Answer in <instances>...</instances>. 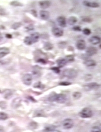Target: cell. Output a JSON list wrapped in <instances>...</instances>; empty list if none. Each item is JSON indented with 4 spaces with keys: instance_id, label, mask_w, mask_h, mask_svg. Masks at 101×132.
<instances>
[{
    "instance_id": "obj_1",
    "label": "cell",
    "mask_w": 101,
    "mask_h": 132,
    "mask_svg": "<svg viewBox=\"0 0 101 132\" xmlns=\"http://www.w3.org/2000/svg\"><path fill=\"white\" fill-rule=\"evenodd\" d=\"M50 102H56L58 103H65L67 100V97L65 94H58L55 93H52L48 99Z\"/></svg>"
},
{
    "instance_id": "obj_2",
    "label": "cell",
    "mask_w": 101,
    "mask_h": 132,
    "mask_svg": "<svg viewBox=\"0 0 101 132\" xmlns=\"http://www.w3.org/2000/svg\"><path fill=\"white\" fill-rule=\"evenodd\" d=\"M63 74L64 77L67 78L73 79L77 76V72L74 69L69 68L64 70Z\"/></svg>"
},
{
    "instance_id": "obj_3",
    "label": "cell",
    "mask_w": 101,
    "mask_h": 132,
    "mask_svg": "<svg viewBox=\"0 0 101 132\" xmlns=\"http://www.w3.org/2000/svg\"><path fill=\"white\" fill-rule=\"evenodd\" d=\"M93 111L89 108L86 107L82 109V110L79 113V115L80 117L83 118H88L92 117Z\"/></svg>"
},
{
    "instance_id": "obj_4",
    "label": "cell",
    "mask_w": 101,
    "mask_h": 132,
    "mask_svg": "<svg viewBox=\"0 0 101 132\" xmlns=\"http://www.w3.org/2000/svg\"><path fill=\"white\" fill-rule=\"evenodd\" d=\"M100 85L96 82H91L86 84L83 86L84 89L86 91H90L92 90H96L99 89Z\"/></svg>"
},
{
    "instance_id": "obj_5",
    "label": "cell",
    "mask_w": 101,
    "mask_h": 132,
    "mask_svg": "<svg viewBox=\"0 0 101 132\" xmlns=\"http://www.w3.org/2000/svg\"><path fill=\"white\" fill-rule=\"evenodd\" d=\"M22 81L26 85H30L32 81V76L30 74H26L22 78Z\"/></svg>"
},
{
    "instance_id": "obj_6",
    "label": "cell",
    "mask_w": 101,
    "mask_h": 132,
    "mask_svg": "<svg viewBox=\"0 0 101 132\" xmlns=\"http://www.w3.org/2000/svg\"><path fill=\"white\" fill-rule=\"evenodd\" d=\"M74 125V123L72 119L70 118H66L62 122V126L64 129L66 130H69L71 129Z\"/></svg>"
},
{
    "instance_id": "obj_7",
    "label": "cell",
    "mask_w": 101,
    "mask_h": 132,
    "mask_svg": "<svg viewBox=\"0 0 101 132\" xmlns=\"http://www.w3.org/2000/svg\"><path fill=\"white\" fill-rule=\"evenodd\" d=\"M52 33L54 36L56 37H60L63 35L64 31L62 29L59 28L54 27L52 29Z\"/></svg>"
},
{
    "instance_id": "obj_8",
    "label": "cell",
    "mask_w": 101,
    "mask_h": 132,
    "mask_svg": "<svg viewBox=\"0 0 101 132\" xmlns=\"http://www.w3.org/2000/svg\"><path fill=\"white\" fill-rule=\"evenodd\" d=\"M75 46L78 50H83L86 48V43L84 40H79L76 42Z\"/></svg>"
},
{
    "instance_id": "obj_9",
    "label": "cell",
    "mask_w": 101,
    "mask_h": 132,
    "mask_svg": "<svg viewBox=\"0 0 101 132\" xmlns=\"http://www.w3.org/2000/svg\"><path fill=\"white\" fill-rule=\"evenodd\" d=\"M21 102H22V99L21 98L19 97H18V98L14 99L11 103V107L14 109H16V108L19 107L21 106Z\"/></svg>"
},
{
    "instance_id": "obj_10",
    "label": "cell",
    "mask_w": 101,
    "mask_h": 132,
    "mask_svg": "<svg viewBox=\"0 0 101 132\" xmlns=\"http://www.w3.org/2000/svg\"><path fill=\"white\" fill-rule=\"evenodd\" d=\"M3 98L6 100H9L12 98L13 94V92L10 89H5L2 92Z\"/></svg>"
},
{
    "instance_id": "obj_11",
    "label": "cell",
    "mask_w": 101,
    "mask_h": 132,
    "mask_svg": "<svg viewBox=\"0 0 101 132\" xmlns=\"http://www.w3.org/2000/svg\"><path fill=\"white\" fill-rule=\"evenodd\" d=\"M98 53V49L95 47L90 46L86 50V54L88 56H93Z\"/></svg>"
},
{
    "instance_id": "obj_12",
    "label": "cell",
    "mask_w": 101,
    "mask_h": 132,
    "mask_svg": "<svg viewBox=\"0 0 101 132\" xmlns=\"http://www.w3.org/2000/svg\"><path fill=\"white\" fill-rule=\"evenodd\" d=\"M57 21L58 25L62 28H65L66 26V19L64 16H59L57 19Z\"/></svg>"
},
{
    "instance_id": "obj_13",
    "label": "cell",
    "mask_w": 101,
    "mask_h": 132,
    "mask_svg": "<svg viewBox=\"0 0 101 132\" xmlns=\"http://www.w3.org/2000/svg\"><path fill=\"white\" fill-rule=\"evenodd\" d=\"M83 4L88 7L90 8H98L100 7V5L98 3L96 2H90L88 1H84Z\"/></svg>"
},
{
    "instance_id": "obj_14",
    "label": "cell",
    "mask_w": 101,
    "mask_h": 132,
    "mask_svg": "<svg viewBox=\"0 0 101 132\" xmlns=\"http://www.w3.org/2000/svg\"><path fill=\"white\" fill-rule=\"evenodd\" d=\"M40 15L42 19L43 20H47L50 17V13L45 10H41L40 12Z\"/></svg>"
},
{
    "instance_id": "obj_15",
    "label": "cell",
    "mask_w": 101,
    "mask_h": 132,
    "mask_svg": "<svg viewBox=\"0 0 101 132\" xmlns=\"http://www.w3.org/2000/svg\"><path fill=\"white\" fill-rule=\"evenodd\" d=\"M89 42L93 45H97L100 44L101 42V39L99 37L97 36H94L90 37L89 39Z\"/></svg>"
},
{
    "instance_id": "obj_16",
    "label": "cell",
    "mask_w": 101,
    "mask_h": 132,
    "mask_svg": "<svg viewBox=\"0 0 101 132\" xmlns=\"http://www.w3.org/2000/svg\"><path fill=\"white\" fill-rule=\"evenodd\" d=\"M40 36H41L40 34L38 32H35V33H34L31 34V35L30 36V37L32 40V43L33 44V43H36L37 42H38L39 40V39L40 38Z\"/></svg>"
},
{
    "instance_id": "obj_17",
    "label": "cell",
    "mask_w": 101,
    "mask_h": 132,
    "mask_svg": "<svg viewBox=\"0 0 101 132\" xmlns=\"http://www.w3.org/2000/svg\"><path fill=\"white\" fill-rule=\"evenodd\" d=\"M51 3L49 1H41L39 2V5L40 7L43 9L48 8L50 7Z\"/></svg>"
},
{
    "instance_id": "obj_18",
    "label": "cell",
    "mask_w": 101,
    "mask_h": 132,
    "mask_svg": "<svg viewBox=\"0 0 101 132\" xmlns=\"http://www.w3.org/2000/svg\"><path fill=\"white\" fill-rule=\"evenodd\" d=\"M84 64L85 65H86L87 67H95L97 65L96 61L93 59L86 60L84 62Z\"/></svg>"
},
{
    "instance_id": "obj_19",
    "label": "cell",
    "mask_w": 101,
    "mask_h": 132,
    "mask_svg": "<svg viewBox=\"0 0 101 132\" xmlns=\"http://www.w3.org/2000/svg\"><path fill=\"white\" fill-rule=\"evenodd\" d=\"M67 63V62L66 60L65 59V58H59L57 60L58 67H59V68H63V67L65 66L66 65Z\"/></svg>"
},
{
    "instance_id": "obj_20",
    "label": "cell",
    "mask_w": 101,
    "mask_h": 132,
    "mask_svg": "<svg viewBox=\"0 0 101 132\" xmlns=\"http://www.w3.org/2000/svg\"><path fill=\"white\" fill-rule=\"evenodd\" d=\"M77 21V19L74 16H71L69 17L68 19V23L70 25H74Z\"/></svg>"
},
{
    "instance_id": "obj_21",
    "label": "cell",
    "mask_w": 101,
    "mask_h": 132,
    "mask_svg": "<svg viewBox=\"0 0 101 132\" xmlns=\"http://www.w3.org/2000/svg\"><path fill=\"white\" fill-rule=\"evenodd\" d=\"M53 45L50 42H45L43 44V49L45 50H47V51H49V50H51L52 49H53Z\"/></svg>"
},
{
    "instance_id": "obj_22",
    "label": "cell",
    "mask_w": 101,
    "mask_h": 132,
    "mask_svg": "<svg viewBox=\"0 0 101 132\" xmlns=\"http://www.w3.org/2000/svg\"><path fill=\"white\" fill-rule=\"evenodd\" d=\"M45 115L44 112L42 110H37L35 111L33 114V117H44Z\"/></svg>"
},
{
    "instance_id": "obj_23",
    "label": "cell",
    "mask_w": 101,
    "mask_h": 132,
    "mask_svg": "<svg viewBox=\"0 0 101 132\" xmlns=\"http://www.w3.org/2000/svg\"><path fill=\"white\" fill-rule=\"evenodd\" d=\"M56 127L54 125H49L47 127H45L43 131L44 132H54L55 129H56Z\"/></svg>"
},
{
    "instance_id": "obj_24",
    "label": "cell",
    "mask_w": 101,
    "mask_h": 132,
    "mask_svg": "<svg viewBox=\"0 0 101 132\" xmlns=\"http://www.w3.org/2000/svg\"><path fill=\"white\" fill-rule=\"evenodd\" d=\"M33 74L34 75H39L41 72V68L38 66H35L33 68Z\"/></svg>"
},
{
    "instance_id": "obj_25",
    "label": "cell",
    "mask_w": 101,
    "mask_h": 132,
    "mask_svg": "<svg viewBox=\"0 0 101 132\" xmlns=\"http://www.w3.org/2000/svg\"><path fill=\"white\" fill-rule=\"evenodd\" d=\"M24 43L25 44H26V45H28V46L31 45L33 44L30 36L25 37V38L24 39Z\"/></svg>"
},
{
    "instance_id": "obj_26",
    "label": "cell",
    "mask_w": 101,
    "mask_h": 132,
    "mask_svg": "<svg viewBox=\"0 0 101 132\" xmlns=\"http://www.w3.org/2000/svg\"><path fill=\"white\" fill-rule=\"evenodd\" d=\"M38 127V124L34 121L30 122L29 125V128L30 130H35L36 129H37Z\"/></svg>"
},
{
    "instance_id": "obj_27",
    "label": "cell",
    "mask_w": 101,
    "mask_h": 132,
    "mask_svg": "<svg viewBox=\"0 0 101 132\" xmlns=\"http://www.w3.org/2000/svg\"><path fill=\"white\" fill-rule=\"evenodd\" d=\"M81 95H82L81 93L78 92H75L74 93H73V94H72L73 98L75 100L79 99L81 97Z\"/></svg>"
},
{
    "instance_id": "obj_28",
    "label": "cell",
    "mask_w": 101,
    "mask_h": 132,
    "mask_svg": "<svg viewBox=\"0 0 101 132\" xmlns=\"http://www.w3.org/2000/svg\"><path fill=\"white\" fill-rule=\"evenodd\" d=\"M21 25H22L21 22H15L13 24H12V25L11 26V29H12L13 30H16L18 29H19V28H20Z\"/></svg>"
},
{
    "instance_id": "obj_29",
    "label": "cell",
    "mask_w": 101,
    "mask_h": 132,
    "mask_svg": "<svg viewBox=\"0 0 101 132\" xmlns=\"http://www.w3.org/2000/svg\"><path fill=\"white\" fill-rule=\"evenodd\" d=\"M65 59L66 60L67 62H69V63H71L73 62V61H74V56L73 55H68L67 56H66L65 57Z\"/></svg>"
},
{
    "instance_id": "obj_30",
    "label": "cell",
    "mask_w": 101,
    "mask_h": 132,
    "mask_svg": "<svg viewBox=\"0 0 101 132\" xmlns=\"http://www.w3.org/2000/svg\"><path fill=\"white\" fill-rule=\"evenodd\" d=\"M34 88H36V89H43L44 88V85H43L41 82H38L37 83H35L33 85Z\"/></svg>"
},
{
    "instance_id": "obj_31",
    "label": "cell",
    "mask_w": 101,
    "mask_h": 132,
    "mask_svg": "<svg viewBox=\"0 0 101 132\" xmlns=\"http://www.w3.org/2000/svg\"><path fill=\"white\" fill-rule=\"evenodd\" d=\"M10 4L12 6H13L14 7H22L23 6V4L19 2V1H12Z\"/></svg>"
},
{
    "instance_id": "obj_32",
    "label": "cell",
    "mask_w": 101,
    "mask_h": 132,
    "mask_svg": "<svg viewBox=\"0 0 101 132\" xmlns=\"http://www.w3.org/2000/svg\"><path fill=\"white\" fill-rule=\"evenodd\" d=\"M8 118V115L6 113L1 112H0V120H5Z\"/></svg>"
},
{
    "instance_id": "obj_33",
    "label": "cell",
    "mask_w": 101,
    "mask_h": 132,
    "mask_svg": "<svg viewBox=\"0 0 101 132\" xmlns=\"http://www.w3.org/2000/svg\"><path fill=\"white\" fill-rule=\"evenodd\" d=\"M7 107V103L5 101H0V108L2 110H4L6 109Z\"/></svg>"
},
{
    "instance_id": "obj_34",
    "label": "cell",
    "mask_w": 101,
    "mask_h": 132,
    "mask_svg": "<svg viewBox=\"0 0 101 132\" xmlns=\"http://www.w3.org/2000/svg\"><path fill=\"white\" fill-rule=\"evenodd\" d=\"M50 69L54 72H55V73H57V74L60 73V71H61L60 68L58 67H51L50 68Z\"/></svg>"
},
{
    "instance_id": "obj_35",
    "label": "cell",
    "mask_w": 101,
    "mask_h": 132,
    "mask_svg": "<svg viewBox=\"0 0 101 132\" xmlns=\"http://www.w3.org/2000/svg\"><path fill=\"white\" fill-rule=\"evenodd\" d=\"M36 61L37 63H39L43 65L47 64V60L43 58H39Z\"/></svg>"
},
{
    "instance_id": "obj_36",
    "label": "cell",
    "mask_w": 101,
    "mask_h": 132,
    "mask_svg": "<svg viewBox=\"0 0 101 132\" xmlns=\"http://www.w3.org/2000/svg\"><path fill=\"white\" fill-rule=\"evenodd\" d=\"M90 132H101V130L99 126H94L91 129Z\"/></svg>"
},
{
    "instance_id": "obj_37",
    "label": "cell",
    "mask_w": 101,
    "mask_h": 132,
    "mask_svg": "<svg viewBox=\"0 0 101 132\" xmlns=\"http://www.w3.org/2000/svg\"><path fill=\"white\" fill-rule=\"evenodd\" d=\"M0 52H4L7 53L8 54H9V53H10V49H9L7 47H0Z\"/></svg>"
},
{
    "instance_id": "obj_38",
    "label": "cell",
    "mask_w": 101,
    "mask_h": 132,
    "mask_svg": "<svg viewBox=\"0 0 101 132\" xmlns=\"http://www.w3.org/2000/svg\"><path fill=\"white\" fill-rule=\"evenodd\" d=\"M67 44V43L66 42H60L58 43V47L60 48H64L65 47Z\"/></svg>"
},
{
    "instance_id": "obj_39",
    "label": "cell",
    "mask_w": 101,
    "mask_h": 132,
    "mask_svg": "<svg viewBox=\"0 0 101 132\" xmlns=\"http://www.w3.org/2000/svg\"><path fill=\"white\" fill-rule=\"evenodd\" d=\"M82 32H83L84 34H85V35H87V36H88V35H89L91 34L90 30L88 28L84 29L83 31H82Z\"/></svg>"
},
{
    "instance_id": "obj_40",
    "label": "cell",
    "mask_w": 101,
    "mask_h": 132,
    "mask_svg": "<svg viewBox=\"0 0 101 132\" xmlns=\"http://www.w3.org/2000/svg\"><path fill=\"white\" fill-rule=\"evenodd\" d=\"M71 83L70 82H67V81H63V82H61L59 83V85H61V86H68L71 85Z\"/></svg>"
},
{
    "instance_id": "obj_41",
    "label": "cell",
    "mask_w": 101,
    "mask_h": 132,
    "mask_svg": "<svg viewBox=\"0 0 101 132\" xmlns=\"http://www.w3.org/2000/svg\"><path fill=\"white\" fill-rule=\"evenodd\" d=\"M25 29L29 31H33L34 30V26L32 24H29V25L27 26L25 28Z\"/></svg>"
},
{
    "instance_id": "obj_42",
    "label": "cell",
    "mask_w": 101,
    "mask_h": 132,
    "mask_svg": "<svg viewBox=\"0 0 101 132\" xmlns=\"http://www.w3.org/2000/svg\"><path fill=\"white\" fill-rule=\"evenodd\" d=\"M82 20L84 22H88V23L91 22V21H92V19H91L89 18V17H85V18L82 19Z\"/></svg>"
},
{
    "instance_id": "obj_43",
    "label": "cell",
    "mask_w": 101,
    "mask_h": 132,
    "mask_svg": "<svg viewBox=\"0 0 101 132\" xmlns=\"http://www.w3.org/2000/svg\"><path fill=\"white\" fill-rule=\"evenodd\" d=\"M72 30H74V31H77V32H80L81 31V28L79 26H78V25L73 26V28H72Z\"/></svg>"
},
{
    "instance_id": "obj_44",
    "label": "cell",
    "mask_w": 101,
    "mask_h": 132,
    "mask_svg": "<svg viewBox=\"0 0 101 132\" xmlns=\"http://www.w3.org/2000/svg\"><path fill=\"white\" fill-rule=\"evenodd\" d=\"M7 55H8L7 53H6V52H0V58H3L4 57H5Z\"/></svg>"
},
{
    "instance_id": "obj_45",
    "label": "cell",
    "mask_w": 101,
    "mask_h": 132,
    "mask_svg": "<svg viewBox=\"0 0 101 132\" xmlns=\"http://www.w3.org/2000/svg\"><path fill=\"white\" fill-rule=\"evenodd\" d=\"M31 14L34 16V17H37V12L35 10H32L31 11Z\"/></svg>"
},
{
    "instance_id": "obj_46",
    "label": "cell",
    "mask_w": 101,
    "mask_h": 132,
    "mask_svg": "<svg viewBox=\"0 0 101 132\" xmlns=\"http://www.w3.org/2000/svg\"><path fill=\"white\" fill-rule=\"evenodd\" d=\"M7 39H12V35L10 34H6L5 35Z\"/></svg>"
},
{
    "instance_id": "obj_47",
    "label": "cell",
    "mask_w": 101,
    "mask_h": 132,
    "mask_svg": "<svg viewBox=\"0 0 101 132\" xmlns=\"http://www.w3.org/2000/svg\"><path fill=\"white\" fill-rule=\"evenodd\" d=\"M28 98V99H29V100H30L32 102H36V101L35 100V99H33V98L32 97V96H28V98Z\"/></svg>"
},
{
    "instance_id": "obj_48",
    "label": "cell",
    "mask_w": 101,
    "mask_h": 132,
    "mask_svg": "<svg viewBox=\"0 0 101 132\" xmlns=\"http://www.w3.org/2000/svg\"><path fill=\"white\" fill-rule=\"evenodd\" d=\"M0 132H5L4 129L2 126H0Z\"/></svg>"
},
{
    "instance_id": "obj_49",
    "label": "cell",
    "mask_w": 101,
    "mask_h": 132,
    "mask_svg": "<svg viewBox=\"0 0 101 132\" xmlns=\"http://www.w3.org/2000/svg\"><path fill=\"white\" fill-rule=\"evenodd\" d=\"M3 39V36H2V35L1 34V33H0V41H1Z\"/></svg>"
},
{
    "instance_id": "obj_50",
    "label": "cell",
    "mask_w": 101,
    "mask_h": 132,
    "mask_svg": "<svg viewBox=\"0 0 101 132\" xmlns=\"http://www.w3.org/2000/svg\"><path fill=\"white\" fill-rule=\"evenodd\" d=\"M59 132V131H57V132Z\"/></svg>"
}]
</instances>
